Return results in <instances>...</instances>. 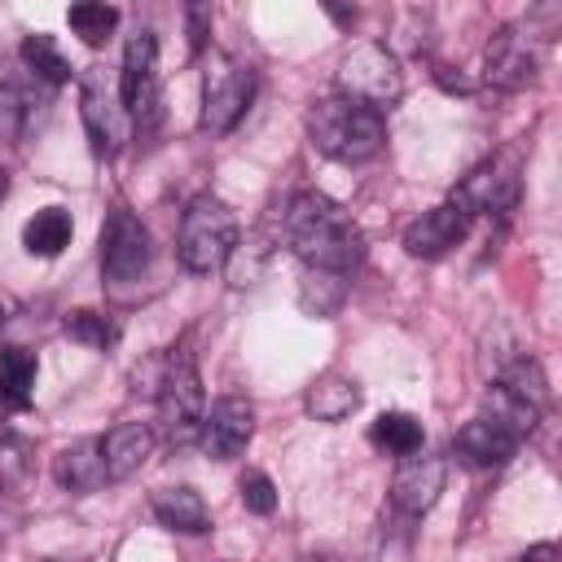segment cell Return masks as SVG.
<instances>
[{
    "instance_id": "9c48e42d",
    "label": "cell",
    "mask_w": 562,
    "mask_h": 562,
    "mask_svg": "<svg viewBox=\"0 0 562 562\" xmlns=\"http://www.w3.org/2000/svg\"><path fill=\"white\" fill-rule=\"evenodd\" d=\"M149 259H154L149 228L127 206H114L101 224V272H105V281L110 285H132L149 272Z\"/></svg>"
},
{
    "instance_id": "44dd1931",
    "label": "cell",
    "mask_w": 562,
    "mask_h": 562,
    "mask_svg": "<svg viewBox=\"0 0 562 562\" xmlns=\"http://www.w3.org/2000/svg\"><path fill=\"white\" fill-rule=\"evenodd\" d=\"M70 237H75V220L66 206H44L22 224V246L26 255H40V259H57L70 246Z\"/></svg>"
},
{
    "instance_id": "5bb4252c",
    "label": "cell",
    "mask_w": 562,
    "mask_h": 562,
    "mask_svg": "<svg viewBox=\"0 0 562 562\" xmlns=\"http://www.w3.org/2000/svg\"><path fill=\"white\" fill-rule=\"evenodd\" d=\"M443 483H448V461L430 452H413L391 474V509L400 518H422L443 496Z\"/></svg>"
},
{
    "instance_id": "52a82bcc",
    "label": "cell",
    "mask_w": 562,
    "mask_h": 562,
    "mask_svg": "<svg viewBox=\"0 0 562 562\" xmlns=\"http://www.w3.org/2000/svg\"><path fill=\"white\" fill-rule=\"evenodd\" d=\"M119 101L132 127L154 132L162 119V92H158V35L149 26L127 35L123 70H119Z\"/></svg>"
},
{
    "instance_id": "d6a6232c",
    "label": "cell",
    "mask_w": 562,
    "mask_h": 562,
    "mask_svg": "<svg viewBox=\"0 0 562 562\" xmlns=\"http://www.w3.org/2000/svg\"><path fill=\"white\" fill-rule=\"evenodd\" d=\"M4 321H9V303L0 299V325H4Z\"/></svg>"
},
{
    "instance_id": "9a60e30c",
    "label": "cell",
    "mask_w": 562,
    "mask_h": 562,
    "mask_svg": "<svg viewBox=\"0 0 562 562\" xmlns=\"http://www.w3.org/2000/svg\"><path fill=\"white\" fill-rule=\"evenodd\" d=\"M518 435L509 430V426H501L496 417H470L457 435H452V452H457V461L461 465H470V470H501L514 452H518Z\"/></svg>"
},
{
    "instance_id": "6da1fadb",
    "label": "cell",
    "mask_w": 562,
    "mask_h": 562,
    "mask_svg": "<svg viewBox=\"0 0 562 562\" xmlns=\"http://www.w3.org/2000/svg\"><path fill=\"white\" fill-rule=\"evenodd\" d=\"M281 233H285V246L316 272L347 277L364 255V237H360L356 220L321 189L290 193V202L281 211Z\"/></svg>"
},
{
    "instance_id": "4dcf8cb0",
    "label": "cell",
    "mask_w": 562,
    "mask_h": 562,
    "mask_svg": "<svg viewBox=\"0 0 562 562\" xmlns=\"http://www.w3.org/2000/svg\"><path fill=\"white\" fill-rule=\"evenodd\" d=\"M514 562H558V544H553V540H540V544H531L527 553H518Z\"/></svg>"
},
{
    "instance_id": "30bf717a",
    "label": "cell",
    "mask_w": 562,
    "mask_h": 562,
    "mask_svg": "<svg viewBox=\"0 0 562 562\" xmlns=\"http://www.w3.org/2000/svg\"><path fill=\"white\" fill-rule=\"evenodd\" d=\"M540 75V48L527 26H501L483 48V79L496 92H518L536 83Z\"/></svg>"
},
{
    "instance_id": "3957f363",
    "label": "cell",
    "mask_w": 562,
    "mask_h": 562,
    "mask_svg": "<svg viewBox=\"0 0 562 562\" xmlns=\"http://www.w3.org/2000/svg\"><path fill=\"white\" fill-rule=\"evenodd\" d=\"M149 382L145 391L154 395V404H158V426H162V435L171 439V443H180V439H189L193 430H198V422H202V378H198V364H193V356L180 347V351H167V356H158L145 373L136 369V382Z\"/></svg>"
},
{
    "instance_id": "83f0119b",
    "label": "cell",
    "mask_w": 562,
    "mask_h": 562,
    "mask_svg": "<svg viewBox=\"0 0 562 562\" xmlns=\"http://www.w3.org/2000/svg\"><path fill=\"white\" fill-rule=\"evenodd\" d=\"M342 294H347V285H342L338 272H316V268H307L303 290H299V303H303L307 312H316V316H334L338 303H342Z\"/></svg>"
},
{
    "instance_id": "d4e9b609",
    "label": "cell",
    "mask_w": 562,
    "mask_h": 562,
    "mask_svg": "<svg viewBox=\"0 0 562 562\" xmlns=\"http://www.w3.org/2000/svg\"><path fill=\"white\" fill-rule=\"evenodd\" d=\"M66 22H70V31H75L88 48H97V44H105L110 31L119 26V9H114V4H101V0H79V4L66 9Z\"/></svg>"
},
{
    "instance_id": "8992f818",
    "label": "cell",
    "mask_w": 562,
    "mask_h": 562,
    "mask_svg": "<svg viewBox=\"0 0 562 562\" xmlns=\"http://www.w3.org/2000/svg\"><path fill=\"white\" fill-rule=\"evenodd\" d=\"M334 83H338V97H351V101H360V105L386 110V105H395L400 92H404V70H400V61H395V53H391L386 44L360 40V44H351V48L342 53Z\"/></svg>"
},
{
    "instance_id": "5b68a950",
    "label": "cell",
    "mask_w": 562,
    "mask_h": 562,
    "mask_svg": "<svg viewBox=\"0 0 562 562\" xmlns=\"http://www.w3.org/2000/svg\"><path fill=\"white\" fill-rule=\"evenodd\" d=\"M255 101V70L228 53H211L202 70V110L198 127L206 136H228Z\"/></svg>"
},
{
    "instance_id": "cb8c5ba5",
    "label": "cell",
    "mask_w": 562,
    "mask_h": 562,
    "mask_svg": "<svg viewBox=\"0 0 562 562\" xmlns=\"http://www.w3.org/2000/svg\"><path fill=\"white\" fill-rule=\"evenodd\" d=\"M496 386H505L509 395H518L522 404H531V408H540V413H544V404H549V378H544V369H540L531 356H509V360L496 369Z\"/></svg>"
},
{
    "instance_id": "f1b7e54d",
    "label": "cell",
    "mask_w": 562,
    "mask_h": 562,
    "mask_svg": "<svg viewBox=\"0 0 562 562\" xmlns=\"http://www.w3.org/2000/svg\"><path fill=\"white\" fill-rule=\"evenodd\" d=\"M237 496H241V505H246L250 514H259V518H268V514L277 509V483H272L263 470H246V474L237 479Z\"/></svg>"
},
{
    "instance_id": "f546056e",
    "label": "cell",
    "mask_w": 562,
    "mask_h": 562,
    "mask_svg": "<svg viewBox=\"0 0 562 562\" xmlns=\"http://www.w3.org/2000/svg\"><path fill=\"white\" fill-rule=\"evenodd\" d=\"M184 13H189V48H193V53H202V48H206V35H211V9L189 4Z\"/></svg>"
},
{
    "instance_id": "7a4b0ae2",
    "label": "cell",
    "mask_w": 562,
    "mask_h": 562,
    "mask_svg": "<svg viewBox=\"0 0 562 562\" xmlns=\"http://www.w3.org/2000/svg\"><path fill=\"white\" fill-rule=\"evenodd\" d=\"M307 140L325 158L356 167V162H369V158L382 154V145H386V119H382V110L360 105V101L334 92V97H321L307 110Z\"/></svg>"
},
{
    "instance_id": "4316f807",
    "label": "cell",
    "mask_w": 562,
    "mask_h": 562,
    "mask_svg": "<svg viewBox=\"0 0 562 562\" xmlns=\"http://www.w3.org/2000/svg\"><path fill=\"white\" fill-rule=\"evenodd\" d=\"M31 457H35L31 439L18 435L13 426H0V496L26 483V474H31Z\"/></svg>"
},
{
    "instance_id": "1f68e13d",
    "label": "cell",
    "mask_w": 562,
    "mask_h": 562,
    "mask_svg": "<svg viewBox=\"0 0 562 562\" xmlns=\"http://www.w3.org/2000/svg\"><path fill=\"white\" fill-rule=\"evenodd\" d=\"M4 193H9V171L0 167V198H4Z\"/></svg>"
},
{
    "instance_id": "2e32d148",
    "label": "cell",
    "mask_w": 562,
    "mask_h": 562,
    "mask_svg": "<svg viewBox=\"0 0 562 562\" xmlns=\"http://www.w3.org/2000/svg\"><path fill=\"white\" fill-rule=\"evenodd\" d=\"M53 479H57V487H66L70 496H88V492L105 487L110 474H105V457H101V435H83V439L66 443V448L53 457Z\"/></svg>"
},
{
    "instance_id": "484cf974",
    "label": "cell",
    "mask_w": 562,
    "mask_h": 562,
    "mask_svg": "<svg viewBox=\"0 0 562 562\" xmlns=\"http://www.w3.org/2000/svg\"><path fill=\"white\" fill-rule=\"evenodd\" d=\"M61 329H66L79 347H92V351H105V347L119 342V325H114L105 312H92V307H75V312H66Z\"/></svg>"
},
{
    "instance_id": "ffe728a7",
    "label": "cell",
    "mask_w": 562,
    "mask_h": 562,
    "mask_svg": "<svg viewBox=\"0 0 562 562\" xmlns=\"http://www.w3.org/2000/svg\"><path fill=\"white\" fill-rule=\"evenodd\" d=\"M40 360L26 347H0V413H26L35 395Z\"/></svg>"
},
{
    "instance_id": "7402d4cb",
    "label": "cell",
    "mask_w": 562,
    "mask_h": 562,
    "mask_svg": "<svg viewBox=\"0 0 562 562\" xmlns=\"http://www.w3.org/2000/svg\"><path fill=\"white\" fill-rule=\"evenodd\" d=\"M18 57H22V70L35 79V83H44V88H66L70 83V61L61 57V48H57V40L53 35H44V31H31L26 40H22V48H18Z\"/></svg>"
},
{
    "instance_id": "836d02e7",
    "label": "cell",
    "mask_w": 562,
    "mask_h": 562,
    "mask_svg": "<svg viewBox=\"0 0 562 562\" xmlns=\"http://www.w3.org/2000/svg\"><path fill=\"white\" fill-rule=\"evenodd\" d=\"M0 88H4V75H0Z\"/></svg>"
},
{
    "instance_id": "603a6c76",
    "label": "cell",
    "mask_w": 562,
    "mask_h": 562,
    "mask_svg": "<svg viewBox=\"0 0 562 562\" xmlns=\"http://www.w3.org/2000/svg\"><path fill=\"white\" fill-rule=\"evenodd\" d=\"M369 443L378 448V452H386V457H413V452H422V443H426V430H422V422L413 417V413H400V408H391V413H378L373 417V426H369Z\"/></svg>"
},
{
    "instance_id": "ac0fdd59",
    "label": "cell",
    "mask_w": 562,
    "mask_h": 562,
    "mask_svg": "<svg viewBox=\"0 0 562 562\" xmlns=\"http://www.w3.org/2000/svg\"><path fill=\"white\" fill-rule=\"evenodd\" d=\"M149 509H154V518H158L167 531H176V536H202V531H211V509H206L202 492L189 487V483L158 487V492L149 496Z\"/></svg>"
},
{
    "instance_id": "7c38bea8",
    "label": "cell",
    "mask_w": 562,
    "mask_h": 562,
    "mask_svg": "<svg viewBox=\"0 0 562 562\" xmlns=\"http://www.w3.org/2000/svg\"><path fill=\"white\" fill-rule=\"evenodd\" d=\"M518 158L514 154H492L487 162H479L452 193L470 206V215H509L518 206Z\"/></svg>"
},
{
    "instance_id": "4fadbf2b",
    "label": "cell",
    "mask_w": 562,
    "mask_h": 562,
    "mask_svg": "<svg viewBox=\"0 0 562 562\" xmlns=\"http://www.w3.org/2000/svg\"><path fill=\"white\" fill-rule=\"evenodd\" d=\"M255 435V408L241 400V395H220L211 408H202V422L193 430L198 448L211 457V461H233L246 452Z\"/></svg>"
},
{
    "instance_id": "8fae6325",
    "label": "cell",
    "mask_w": 562,
    "mask_h": 562,
    "mask_svg": "<svg viewBox=\"0 0 562 562\" xmlns=\"http://www.w3.org/2000/svg\"><path fill=\"white\" fill-rule=\"evenodd\" d=\"M470 228H474V215H470V206L452 193L448 202H439V206L422 211L417 220H408L400 241H404V250H408L413 259H443L452 246H461V241L470 237Z\"/></svg>"
},
{
    "instance_id": "d6986e66",
    "label": "cell",
    "mask_w": 562,
    "mask_h": 562,
    "mask_svg": "<svg viewBox=\"0 0 562 562\" xmlns=\"http://www.w3.org/2000/svg\"><path fill=\"white\" fill-rule=\"evenodd\" d=\"M303 408H307V417L334 426V422H342V417H351L360 408V386H356V378H347L338 369H325L303 391Z\"/></svg>"
},
{
    "instance_id": "e0dca14e",
    "label": "cell",
    "mask_w": 562,
    "mask_h": 562,
    "mask_svg": "<svg viewBox=\"0 0 562 562\" xmlns=\"http://www.w3.org/2000/svg\"><path fill=\"white\" fill-rule=\"evenodd\" d=\"M154 448H158V435H154V426H145V422H119L114 430H105V435H101V457H105L110 483L132 479V474L154 457Z\"/></svg>"
},
{
    "instance_id": "ba28073f",
    "label": "cell",
    "mask_w": 562,
    "mask_h": 562,
    "mask_svg": "<svg viewBox=\"0 0 562 562\" xmlns=\"http://www.w3.org/2000/svg\"><path fill=\"white\" fill-rule=\"evenodd\" d=\"M79 119H83V132H88V145L97 158H114L132 132L123 101H119V88L105 79L101 66H88L79 79Z\"/></svg>"
},
{
    "instance_id": "277c9868",
    "label": "cell",
    "mask_w": 562,
    "mask_h": 562,
    "mask_svg": "<svg viewBox=\"0 0 562 562\" xmlns=\"http://www.w3.org/2000/svg\"><path fill=\"white\" fill-rule=\"evenodd\" d=\"M233 250H237V215H233V206L211 198V193H198L180 215V237H176L180 263L189 272L206 277V272L224 268Z\"/></svg>"
}]
</instances>
